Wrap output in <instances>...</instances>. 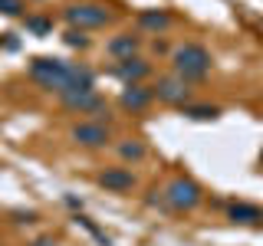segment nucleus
<instances>
[{"label":"nucleus","instance_id":"1","mask_svg":"<svg viewBox=\"0 0 263 246\" xmlns=\"http://www.w3.org/2000/svg\"><path fill=\"white\" fill-rule=\"evenodd\" d=\"M27 72L40 89L56 92V95L76 92V89H96V72L89 66L66 63V59H56V56H36Z\"/></svg>","mask_w":263,"mask_h":246},{"label":"nucleus","instance_id":"2","mask_svg":"<svg viewBox=\"0 0 263 246\" xmlns=\"http://www.w3.org/2000/svg\"><path fill=\"white\" fill-rule=\"evenodd\" d=\"M171 69L184 82H201V79H208V72H211V53L201 43H181L175 53H171Z\"/></svg>","mask_w":263,"mask_h":246},{"label":"nucleus","instance_id":"3","mask_svg":"<svg viewBox=\"0 0 263 246\" xmlns=\"http://www.w3.org/2000/svg\"><path fill=\"white\" fill-rule=\"evenodd\" d=\"M63 20L72 30H96V27L112 23V10L105 4H69L63 10Z\"/></svg>","mask_w":263,"mask_h":246},{"label":"nucleus","instance_id":"4","mask_svg":"<svg viewBox=\"0 0 263 246\" xmlns=\"http://www.w3.org/2000/svg\"><path fill=\"white\" fill-rule=\"evenodd\" d=\"M201 200H204V191H201V184L191 180V177H175L168 187H164V203H168L171 210H178V213L194 210Z\"/></svg>","mask_w":263,"mask_h":246},{"label":"nucleus","instance_id":"5","mask_svg":"<svg viewBox=\"0 0 263 246\" xmlns=\"http://www.w3.org/2000/svg\"><path fill=\"white\" fill-rule=\"evenodd\" d=\"M63 109L79 112V115H102L105 112V98L96 89H76V92H63L60 95Z\"/></svg>","mask_w":263,"mask_h":246},{"label":"nucleus","instance_id":"6","mask_svg":"<svg viewBox=\"0 0 263 246\" xmlns=\"http://www.w3.org/2000/svg\"><path fill=\"white\" fill-rule=\"evenodd\" d=\"M69 138L82 148H105L112 141V131L102 121H79V125L69 128Z\"/></svg>","mask_w":263,"mask_h":246},{"label":"nucleus","instance_id":"7","mask_svg":"<svg viewBox=\"0 0 263 246\" xmlns=\"http://www.w3.org/2000/svg\"><path fill=\"white\" fill-rule=\"evenodd\" d=\"M191 82H184V79H178V76H168V79H158V86H152L155 89V98L158 102H168V105H187V95H191Z\"/></svg>","mask_w":263,"mask_h":246},{"label":"nucleus","instance_id":"8","mask_svg":"<svg viewBox=\"0 0 263 246\" xmlns=\"http://www.w3.org/2000/svg\"><path fill=\"white\" fill-rule=\"evenodd\" d=\"M148 72H152V63L148 59H142V56H132V59H122L119 66L112 69V76H119L125 86H138Z\"/></svg>","mask_w":263,"mask_h":246},{"label":"nucleus","instance_id":"9","mask_svg":"<svg viewBox=\"0 0 263 246\" xmlns=\"http://www.w3.org/2000/svg\"><path fill=\"white\" fill-rule=\"evenodd\" d=\"M99 187H105V191L112 194H125L135 187V174H132L128 168H105L102 174H99Z\"/></svg>","mask_w":263,"mask_h":246},{"label":"nucleus","instance_id":"10","mask_svg":"<svg viewBox=\"0 0 263 246\" xmlns=\"http://www.w3.org/2000/svg\"><path fill=\"white\" fill-rule=\"evenodd\" d=\"M227 220L230 223H243V227H260L263 223V207H257V203H227Z\"/></svg>","mask_w":263,"mask_h":246},{"label":"nucleus","instance_id":"11","mask_svg":"<svg viewBox=\"0 0 263 246\" xmlns=\"http://www.w3.org/2000/svg\"><path fill=\"white\" fill-rule=\"evenodd\" d=\"M119 102H122V109H128V112H142V109H148V105L155 102V89H148V86H125L122 95H119Z\"/></svg>","mask_w":263,"mask_h":246},{"label":"nucleus","instance_id":"12","mask_svg":"<svg viewBox=\"0 0 263 246\" xmlns=\"http://www.w3.org/2000/svg\"><path fill=\"white\" fill-rule=\"evenodd\" d=\"M138 46H142V39H138L135 33H119V36H112L109 43H105V53L122 63V59H132V56L138 53Z\"/></svg>","mask_w":263,"mask_h":246},{"label":"nucleus","instance_id":"13","mask_svg":"<svg viewBox=\"0 0 263 246\" xmlns=\"http://www.w3.org/2000/svg\"><path fill=\"white\" fill-rule=\"evenodd\" d=\"M138 27L148 33H164L171 27V13L168 10H142L138 13Z\"/></svg>","mask_w":263,"mask_h":246},{"label":"nucleus","instance_id":"14","mask_svg":"<svg viewBox=\"0 0 263 246\" xmlns=\"http://www.w3.org/2000/svg\"><path fill=\"white\" fill-rule=\"evenodd\" d=\"M181 109H184L187 118H197V121H208L220 115V109H214V105H181Z\"/></svg>","mask_w":263,"mask_h":246},{"label":"nucleus","instance_id":"15","mask_svg":"<svg viewBox=\"0 0 263 246\" xmlns=\"http://www.w3.org/2000/svg\"><path fill=\"white\" fill-rule=\"evenodd\" d=\"M119 154H122L125 161H142V158H145V145L135 141V138H128V141L119 145Z\"/></svg>","mask_w":263,"mask_h":246},{"label":"nucleus","instance_id":"16","mask_svg":"<svg viewBox=\"0 0 263 246\" xmlns=\"http://www.w3.org/2000/svg\"><path fill=\"white\" fill-rule=\"evenodd\" d=\"M27 33H33V36H49L53 33V20H46V16H27Z\"/></svg>","mask_w":263,"mask_h":246},{"label":"nucleus","instance_id":"17","mask_svg":"<svg viewBox=\"0 0 263 246\" xmlns=\"http://www.w3.org/2000/svg\"><path fill=\"white\" fill-rule=\"evenodd\" d=\"M63 39H66V46H76V49H86V46H89V36H86L82 30H72V27L66 30Z\"/></svg>","mask_w":263,"mask_h":246},{"label":"nucleus","instance_id":"18","mask_svg":"<svg viewBox=\"0 0 263 246\" xmlns=\"http://www.w3.org/2000/svg\"><path fill=\"white\" fill-rule=\"evenodd\" d=\"M27 7H23V0H0V13L4 16H20Z\"/></svg>","mask_w":263,"mask_h":246},{"label":"nucleus","instance_id":"19","mask_svg":"<svg viewBox=\"0 0 263 246\" xmlns=\"http://www.w3.org/2000/svg\"><path fill=\"white\" fill-rule=\"evenodd\" d=\"M36 246H56L53 240H36Z\"/></svg>","mask_w":263,"mask_h":246}]
</instances>
